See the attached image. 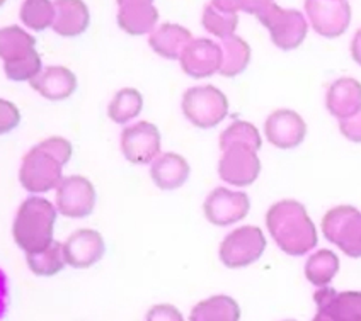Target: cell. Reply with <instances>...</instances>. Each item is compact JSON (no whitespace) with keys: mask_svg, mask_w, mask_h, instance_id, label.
Listing matches in <instances>:
<instances>
[{"mask_svg":"<svg viewBox=\"0 0 361 321\" xmlns=\"http://www.w3.org/2000/svg\"><path fill=\"white\" fill-rule=\"evenodd\" d=\"M256 18L271 32V39L281 49H295L303 43L307 36V20L302 12L293 9H281L276 4L257 12Z\"/></svg>","mask_w":361,"mask_h":321,"instance_id":"cell-5","label":"cell"},{"mask_svg":"<svg viewBox=\"0 0 361 321\" xmlns=\"http://www.w3.org/2000/svg\"><path fill=\"white\" fill-rule=\"evenodd\" d=\"M154 0H118V6L120 7H128V6H137V4H152Z\"/></svg>","mask_w":361,"mask_h":321,"instance_id":"cell-39","label":"cell"},{"mask_svg":"<svg viewBox=\"0 0 361 321\" xmlns=\"http://www.w3.org/2000/svg\"><path fill=\"white\" fill-rule=\"evenodd\" d=\"M183 111L195 126L213 127L228 114V101L225 94L213 85L192 87L184 94Z\"/></svg>","mask_w":361,"mask_h":321,"instance_id":"cell-6","label":"cell"},{"mask_svg":"<svg viewBox=\"0 0 361 321\" xmlns=\"http://www.w3.org/2000/svg\"><path fill=\"white\" fill-rule=\"evenodd\" d=\"M271 237L285 253L300 257L317 245V229L307 214L305 206L297 201H280L266 214Z\"/></svg>","mask_w":361,"mask_h":321,"instance_id":"cell-1","label":"cell"},{"mask_svg":"<svg viewBox=\"0 0 361 321\" xmlns=\"http://www.w3.org/2000/svg\"><path fill=\"white\" fill-rule=\"evenodd\" d=\"M286 321H295V320H286Z\"/></svg>","mask_w":361,"mask_h":321,"instance_id":"cell-41","label":"cell"},{"mask_svg":"<svg viewBox=\"0 0 361 321\" xmlns=\"http://www.w3.org/2000/svg\"><path fill=\"white\" fill-rule=\"evenodd\" d=\"M65 263H67V258H65L63 245L59 241H53L43 252L27 253V265L36 275L50 277V275L59 274L65 267Z\"/></svg>","mask_w":361,"mask_h":321,"instance_id":"cell-28","label":"cell"},{"mask_svg":"<svg viewBox=\"0 0 361 321\" xmlns=\"http://www.w3.org/2000/svg\"><path fill=\"white\" fill-rule=\"evenodd\" d=\"M314 321H331L329 318H327L326 315H322V313H319L317 311V315H315V318H314Z\"/></svg>","mask_w":361,"mask_h":321,"instance_id":"cell-40","label":"cell"},{"mask_svg":"<svg viewBox=\"0 0 361 321\" xmlns=\"http://www.w3.org/2000/svg\"><path fill=\"white\" fill-rule=\"evenodd\" d=\"M36 39L18 26H7L0 32V53L4 63L16 61L35 51Z\"/></svg>","mask_w":361,"mask_h":321,"instance_id":"cell-25","label":"cell"},{"mask_svg":"<svg viewBox=\"0 0 361 321\" xmlns=\"http://www.w3.org/2000/svg\"><path fill=\"white\" fill-rule=\"evenodd\" d=\"M221 67L220 73L224 77H235L247 68L251 60V48L239 36L232 34L220 41Z\"/></svg>","mask_w":361,"mask_h":321,"instance_id":"cell-24","label":"cell"},{"mask_svg":"<svg viewBox=\"0 0 361 321\" xmlns=\"http://www.w3.org/2000/svg\"><path fill=\"white\" fill-rule=\"evenodd\" d=\"M89 9L82 0H55L53 31L65 38H75L87 30Z\"/></svg>","mask_w":361,"mask_h":321,"instance_id":"cell-19","label":"cell"},{"mask_svg":"<svg viewBox=\"0 0 361 321\" xmlns=\"http://www.w3.org/2000/svg\"><path fill=\"white\" fill-rule=\"evenodd\" d=\"M30 84L39 96L50 101H63L75 92L77 78L65 67H48L41 70Z\"/></svg>","mask_w":361,"mask_h":321,"instance_id":"cell-17","label":"cell"},{"mask_svg":"<svg viewBox=\"0 0 361 321\" xmlns=\"http://www.w3.org/2000/svg\"><path fill=\"white\" fill-rule=\"evenodd\" d=\"M305 12L312 27L324 38H338L351 23L348 0H305Z\"/></svg>","mask_w":361,"mask_h":321,"instance_id":"cell-8","label":"cell"},{"mask_svg":"<svg viewBox=\"0 0 361 321\" xmlns=\"http://www.w3.org/2000/svg\"><path fill=\"white\" fill-rule=\"evenodd\" d=\"M339 270V258L331 250H319L305 263V277L317 287H326Z\"/></svg>","mask_w":361,"mask_h":321,"instance_id":"cell-26","label":"cell"},{"mask_svg":"<svg viewBox=\"0 0 361 321\" xmlns=\"http://www.w3.org/2000/svg\"><path fill=\"white\" fill-rule=\"evenodd\" d=\"M96 191L87 179L65 177L56 187V209L67 218H85L94 211Z\"/></svg>","mask_w":361,"mask_h":321,"instance_id":"cell-9","label":"cell"},{"mask_svg":"<svg viewBox=\"0 0 361 321\" xmlns=\"http://www.w3.org/2000/svg\"><path fill=\"white\" fill-rule=\"evenodd\" d=\"M212 6L221 12L237 14V11H242V0H212Z\"/></svg>","mask_w":361,"mask_h":321,"instance_id":"cell-36","label":"cell"},{"mask_svg":"<svg viewBox=\"0 0 361 321\" xmlns=\"http://www.w3.org/2000/svg\"><path fill=\"white\" fill-rule=\"evenodd\" d=\"M317 310L331 321H361V292H336L322 287L314 294Z\"/></svg>","mask_w":361,"mask_h":321,"instance_id":"cell-15","label":"cell"},{"mask_svg":"<svg viewBox=\"0 0 361 321\" xmlns=\"http://www.w3.org/2000/svg\"><path fill=\"white\" fill-rule=\"evenodd\" d=\"M56 209L43 197H30L20 204L12 234L26 253L43 252L53 244Z\"/></svg>","mask_w":361,"mask_h":321,"instance_id":"cell-3","label":"cell"},{"mask_svg":"<svg viewBox=\"0 0 361 321\" xmlns=\"http://www.w3.org/2000/svg\"><path fill=\"white\" fill-rule=\"evenodd\" d=\"M65 258L75 269H87L99 262L104 255V240L94 229H79L72 233L63 244Z\"/></svg>","mask_w":361,"mask_h":321,"instance_id":"cell-16","label":"cell"},{"mask_svg":"<svg viewBox=\"0 0 361 321\" xmlns=\"http://www.w3.org/2000/svg\"><path fill=\"white\" fill-rule=\"evenodd\" d=\"M237 23H239V18L237 14H228V12H221L210 6L204 7L203 12V27L208 32H212L213 36H219L220 39L228 38L235 32Z\"/></svg>","mask_w":361,"mask_h":321,"instance_id":"cell-31","label":"cell"},{"mask_svg":"<svg viewBox=\"0 0 361 321\" xmlns=\"http://www.w3.org/2000/svg\"><path fill=\"white\" fill-rule=\"evenodd\" d=\"M20 19L35 31H43L53 26L55 4L50 0H24L20 7Z\"/></svg>","mask_w":361,"mask_h":321,"instance_id":"cell-30","label":"cell"},{"mask_svg":"<svg viewBox=\"0 0 361 321\" xmlns=\"http://www.w3.org/2000/svg\"><path fill=\"white\" fill-rule=\"evenodd\" d=\"M147 321H184V318L171 304H157L149 311Z\"/></svg>","mask_w":361,"mask_h":321,"instance_id":"cell-35","label":"cell"},{"mask_svg":"<svg viewBox=\"0 0 361 321\" xmlns=\"http://www.w3.org/2000/svg\"><path fill=\"white\" fill-rule=\"evenodd\" d=\"M261 162L257 153L247 146H232L224 151L219 163V174L225 182L245 187L257 179Z\"/></svg>","mask_w":361,"mask_h":321,"instance_id":"cell-12","label":"cell"},{"mask_svg":"<svg viewBox=\"0 0 361 321\" xmlns=\"http://www.w3.org/2000/svg\"><path fill=\"white\" fill-rule=\"evenodd\" d=\"M159 20V11L152 4H137V6L120 7L118 24L128 34L140 36L154 30Z\"/></svg>","mask_w":361,"mask_h":321,"instance_id":"cell-22","label":"cell"},{"mask_svg":"<svg viewBox=\"0 0 361 321\" xmlns=\"http://www.w3.org/2000/svg\"><path fill=\"white\" fill-rule=\"evenodd\" d=\"M266 137H268L271 145L281 150H290V148L298 146L305 139L307 125L300 114L290 109L274 111L268 118L264 126Z\"/></svg>","mask_w":361,"mask_h":321,"instance_id":"cell-13","label":"cell"},{"mask_svg":"<svg viewBox=\"0 0 361 321\" xmlns=\"http://www.w3.org/2000/svg\"><path fill=\"white\" fill-rule=\"evenodd\" d=\"M72 156L71 141L48 138L24 156L19 180L30 192H48L61 182V168Z\"/></svg>","mask_w":361,"mask_h":321,"instance_id":"cell-2","label":"cell"},{"mask_svg":"<svg viewBox=\"0 0 361 321\" xmlns=\"http://www.w3.org/2000/svg\"><path fill=\"white\" fill-rule=\"evenodd\" d=\"M249 197L244 192H233L228 189L219 187L204 201V216L210 223L216 226H228L244 220L247 216Z\"/></svg>","mask_w":361,"mask_h":321,"instance_id":"cell-11","label":"cell"},{"mask_svg":"<svg viewBox=\"0 0 361 321\" xmlns=\"http://www.w3.org/2000/svg\"><path fill=\"white\" fill-rule=\"evenodd\" d=\"M4 70H6V75L9 77L11 80H32V78L41 72V58L35 49V51L30 53L27 56H24V58L16 61H6V63H4Z\"/></svg>","mask_w":361,"mask_h":321,"instance_id":"cell-32","label":"cell"},{"mask_svg":"<svg viewBox=\"0 0 361 321\" xmlns=\"http://www.w3.org/2000/svg\"><path fill=\"white\" fill-rule=\"evenodd\" d=\"M121 151L131 163H150L161 151V133L152 122L140 121L121 133Z\"/></svg>","mask_w":361,"mask_h":321,"instance_id":"cell-10","label":"cell"},{"mask_svg":"<svg viewBox=\"0 0 361 321\" xmlns=\"http://www.w3.org/2000/svg\"><path fill=\"white\" fill-rule=\"evenodd\" d=\"M152 180L162 191H174L186 182L190 175V165L184 156L178 153H164L154 160L150 167Z\"/></svg>","mask_w":361,"mask_h":321,"instance_id":"cell-20","label":"cell"},{"mask_svg":"<svg viewBox=\"0 0 361 321\" xmlns=\"http://www.w3.org/2000/svg\"><path fill=\"white\" fill-rule=\"evenodd\" d=\"M240 308L228 296H213L196 304L191 311V321H239Z\"/></svg>","mask_w":361,"mask_h":321,"instance_id":"cell-23","label":"cell"},{"mask_svg":"<svg viewBox=\"0 0 361 321\" xmlns=\"http://www.w3.org/2000/svg\"><path fill=\"white\" fill-rule=\"evenodd\" d=\"M271 4H273V0H242V11L256 15L257 12L266 9Z\"/></svg>","mask_w":361,"mask_h":321,"instance_id":"cell-37","label":"cell"},{"mask_svg":"<svg viewBox=\"0 0 361 321\" xmlns=\"http://www.w3.org/2000/svg\"><path fill=\"white\" fill-rule=\"evenodd\" d=\"M19 111L9 101L0 102V130L2 133H9L12 127L19 125Z\"/></svg>","mask_w":361,"mask_h":321,"instance_id":"cell-33","label":"cell"},{"mask_svg":"<svg viewBox=\"0 0 361 321\" xmlns=\"http://www.w3.org/2000/svg\"><path fill=\"white\" fill-rule=\"evenodd\" d=\"M351 55H353V60H355L358 65H361V30H358V32L355 34V38H353Z\"/></svg>","mask_w":361,"mask_h":321,"instance_id":"cell-38","label":"cell"},{"mask_svg":"<svg viewBox=\"0 0 361 321\" xmlns=\"http://www.w3.org/2000/svg\"><path fill=\"white\" fill-rule=\"evenodd\" d=\"M326 106L341 121L361 109V84L355 78H339L327 90Z\"/></svg>","mask_w":361,"mask_h":321,"instance_id":"cell-18","label":"cell"},{"mask_svg":"<svg viewBox=\"0 0 361 321\" xmlns=\"http://www.w3.org/2000/svg\"><path fill=\"white\" fill-rule=\"evenodd\" d=\"M322 233L348 257H361V213L356 208H332L322 220Z\"/></svg>","mask_w":361,"mask_h":321,"instance_id":"cell-4","label":"cell"},{"mask_svg":"<svg viewBox=\"0 0 361 321\" xmlns=\"http://www.w3.org/2000/svg\"><path fill=\"white\" fill-rule=\"evenodd\" d=\"M142 94L135 89H121L111 101L108 116L118 125H125L142 113Z\"/></svg>","mask_w":361,"mask_h":321,"instance_id":"cell-27","label":"cell"},{"mask_svg":"<svg viewBox=\"0 0 361 321\" xmlns=\"http://www.w3.org/2000/svg\"><path fill=\"white\" fill-rule=\"evenodd\" d=\"M180 67L192 78H207L220 72L221 49L210 39H192L180 56Z\"/></svg>","mask_w":361,"mask_h":321,"instance_id":"cell-14","label":"cell"},{"mask_svg":"<svg viewBox=\"0 0 361 321\" xmlns=\"http://www.w3.org/2000/svg\"><path fill=\"white\" fill-rule=\"evenodd\" d=\"M232 146H247L257 151L261 148V134L256 126L245 121H235L221 133L220 150L225 151Z\"/></svg>","mask_w":361,"mask_h":321,"instance_id":"cell-29","label":"cell"},{"mask_svg":"<svg viewBox=\"0 0 361 321\" xmlns=\"http://www.w3.org/2000/svg\"><path fill=\"white\" fill-rule=\"evenodd\" d=\"M266 248V238L257 226H242L233 229L220 246V258L231 269L251 265Z\"/></svg>","mask_w":361,"mask_h":321,"instance_id":"cell-7","label":"cell"},{"mask_svg":"<svg viewBox=\"0 0 361 321\" xmlns=\"http://www.w3.org/2000/svg\"><path fill=\"white\" fill-rule=\"evenodd\" d=\"M339 130L348 139L355 143H361V109L353 116L339 121Z\"/></svg>","mask_w":361,"mask_h":321,"instance_id":"cell-34","label":"cell"},{"mask_svg":"<svg viewBox=\"0 0 361 321\" xmlns=\"http://www.w3.org/2000/svg\"><path fill=\"white\" fill-rule=\"evenodd\" d=\"M192 41L191 32L178 24H164L150 34L149 44L157 55L169 60H180L184 49Z\"/></svg>","mask_w":361,"mask_h":321,"instance_id":"cell-21","label":"cell"}]
</instances>
